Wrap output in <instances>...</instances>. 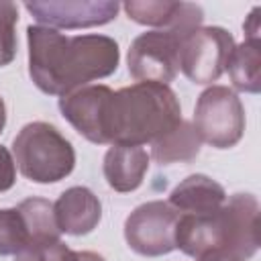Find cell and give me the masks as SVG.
Masks as SVG:
<instances>
[{"instance_id": "cell-21", "label": "cell", "mask_w": 261, "mask_h": 261, "mask_svg": "<svg viewBox=\"0 0 261 261\" xmlns=\"http://www.w3.org/2000/svg\"><path fill=\"white\" fill-rule=\"evenodd\" d=\"M16 179V167L10 151L0 145V192H6L14 186Z\"/></svg>"}, {"instance_id": "cell-6", "label": "cell", "mask_w": 261, "mask_h": 261, "mask_svg": "<svg viewBox=\"0 0 261 261\" xmlns=\"http://www.w3.org/2000/svg\"><path fill=\"white\" fill-rule=\"evenodd\" d=\"M234 39L220 27H198L181 39L177 67L194 84H212L226 69Z\"/></svg>"}, {"instance_id": "cell-8", "label": "cell", "mask_w": 261, "mask_h": 261, "mask_svg": "<svg viewBox=\"0 0 261 261\" xmlns=\"http://www.w3.org/2000/svg\"><path fill=\"white\" fill-rule=\"evenodd\" d=\"M179 212L165 202H147L135 208L124 222L128 247L145 257L167 255L175 249V224Z\"/></svg>"}, {"instance_id": "cell-19", "label": "cell", "mask_w": 261, "mask_h": 261, "mask_svg": "<svg viewBox=\"0 0 261 261\" xmlns=\"http://www.w3.org/2000/svg\"><path fill=\"white\" fill-rule=\"evenodd\" d=\"M18 10L16 4L0 0V67L8 65L16 53V27Z\"/></svg>"}, {"instance_id": "cell-13", "label": "cell", "mask_w": 261, "mask_h": 261, "mask_svg": "<svg viewBox=\"0 0 261 261\" xmlns=\"http://www.w3.org/2000/svg\"><path fill=\"white\" fill-rule=\"evenodd\" d=\"M149 155L143 147L112 145L104 155V177L116 192H133L143 184Z\"/></svg>"}, {"instance_id": "cell-11", "label": "cell", "mask_w": 261, "mask_h": 261, "mask_svg": "<svg viewBox=\"0 0 261 261\" xmlns=\"http://www.w3.org/2000/svg\"><path fill=\"white\" fill-rule=\"evenodd\" d=\"M124 10L130 20L147 27H157V31H175L181 35L192 33L202 22V8L192 2H167V0H147V2H124Z\"/></svg>"}, {"instance_id": "cell-24", "label": "cell", "mask_w": 261, "mask_h": 261, "mask_svg": "<svg viewBox=\"0 0 261 261\" xmlns=\"http://www.w3.org/2000/svg\"><path fill=\"white\" fill-rule=\"evenodd\" d=\"M198 261H245V259L234 257V255H228V253H208V255L200 257Z\"/></svg>"}, {"instance_id": "cell-3", "label": "cell", "mask_w": 261, "mask_h": 261, "mask_svg": "<svg viewBox=\"0 0 261 261\" xmlns=\"http://www.w3.org/2000/svg\"><path fill=\"white\" fill-rule=\"evenodd\" d=\"M175 247L196 259L208 253H228L249 259L259 247L257 198L251 194H234L214 212L179 214Z\"/></svg>"}, {"instance_id": "cell-1", "label": "cell", "mask_w": 261, "mask_h": 261, "mask_svg": "<svg viewBox=\"0 0 261 261\" xmlns=\"http://www.w3.org/2000/svg\"><path fill=\"white\" fill-rule=\"evenodd\" d=\"M29 73L35 86L51 96H65L84 84L116 71L120 51L106 35H75L49 27H29Z\"/></svg>"}, {"instance_id": "cell-20", "label": "cell", "mask_w": 261, "mask_h": 261, "mask_svg": "<svg viewBox=\"0 0 261 261\" xmlns=\"http://www.w3.org/2000/svg\"><path fill=\"white\" fill-rule=\"evenodd\" d=\"M67 251H69L67 245H63L61 241H55V243H47L41 247H31L18 253L14 261H63Z\"/></svg>"}, {"instance_id": "cell-15", "label": "cell", "mask_w": 261, "mask_h": 261, "mask_svg": "<svg viewBox=\"0 0 261 261\" xmlns=\"http://www.w3.org/2000/svg\"><path fill=\"white\" fill-rule=\"evenodd\" d=\"M228 75L237 90L257 94L261 88V49L259 39H245L243 45H234L228 61Z\"/></svg>"}, {"instance_id": "cell-16", "label": "cell", "mask_w": 261, "mask_h": 261, "mask_svg": "<svg viewBox=\"0 0 261 261\" xmlns=\"http://www.w3.org/2000/svg\"><path fill=\"white\" fill-rule=\"evenodd\" d=\"M200 137L194 130V126L190 122H179L171 133H167L165 137L157 139L155 143H151V157L165 165V163H175V161H192L198 153H200Z\"/></svg>"}, {"instance_id": "cell-4", "label": "cell", "mask_w": 261, "mask_h": 261, "mask_svg": "<svg viewBox=\"0 0 261 261\" xmlns=\"http://www.w3.org/2000/svg\"><path fill=\"white\" fill-rule=\"evenodd\" d=\"M12 155L20 173L37 184L59 181L75 165L71 143L47 122L24 124L12 141Z\"/></svg>"}, {"instance_id": "cell-25", "label": "cell", "mask_w": 261, "mask_h": 261, "mask_svg": "<svg viewBox=\"0 0 261 261\" xmlns=\"http://www.w3.org/2000/svg\"><path fill=\"white\" fill-rule=\"evenodd\" d=\"M4 122H6V108H4V102H2V98H0V133H2V128H4Z\"/></svg>"}, {"instance_id": "cell-5", "label": "cell", "mask_w": 261, "mask_h": 261, "mask_svg": "<svg viewBox=\"0 0 261 261\" xmlns=\"http://www.w3.org/2000/svg\"><path fill=\"white\" fill-rule=\"evenodd\" d=\"M194 130L200 141L216 149L237 145L245 130V110L239 96L226 86L204 90L194 110Z\"/></svg>"}, {"instance_id": "cell-2", "label": "cell", "mask_w": 261, "mask_h": 261, "mask_svg": "<svg viewBox=\"0 0 261 261\" xmlns=\"http://www.w3.org/2000/svg\"><path fill=\"white\" fill-rule=\"evenodd\" d=\"M179 122L181 108L169 86L137 82L110 94L102 133L106 145L141 147L165 137Z\"/></svg>"}, {"instance_id": "cell-14", "label": "cell", "mask_w": 261, "mask_h": 261, "mask_svg": "<svg viewBox=\"0 0 261 261\" xmlns=\"http://www.w3.org/2000/svg\"><path fill=\"white\" fill-rule=\"evenodd\" d=\"M224 202V188L202 173L186 177L169 196V206L179 214H208L218 210Z\"/></svg>"}, {"instance_id": "cell-7", "label": "cell", "mask_w": 261, "mask_h": 261, "mask_svg": "<svg viewBox=\"0 0 261 261\" xmlns=\"http://www.w3.org/2000/svg\"><path fill=\"white\" fill-rule=\"evenodd\" d=\"M184 37L186 35L175 31H149L139 35L128 49V73L137 82L167 86L179 69L177 55Z\"/></svg>"}, {"instance_id": "cell-17", "label": "cell", "mask_w": 261, "mask_h": 261, "mask_svg": "<svg viewBox=\"0 0 261 261\" xmlns=\"http://www.w3.org/2000/svg\"><path fill=\"white\" fill-rule=\"evenodd\" d=\"M24 220L27 226L31 230V239H33V247H41L47 243H55L59 241V226L55 222V212H53V204L45 198H27L16 206Z\"/></svg>"}, {"instance_id": "cell-9", "label": "cell", "mask_w": 261, "mask_h": 261, "mask_svg": "<svg viewBox=\"0 0 261 261\" xmlns=\"http://www.w3.org/2000/svg\"><path fill=\"white\" fill-rule=\"evenodd\" d=\"M24 8L35 16V20L47 24L49 29H82L106 24L116 18L118 2L108 0H75V2H24Z\"/></svg>"}, {"instance_id": "cell-18", "label": "cell", "mask_w": 261, "mask_h": 261, "mask_svg": "<svg viewBox=\"0 0 261 261\" xmlns=\"http://www.w3.org/2000/svg\"><path fill=\"white\" fill-rule=\"evenodd\" d=\"M33 247L31 230L18 208L0 210V255H18Z\"/></svg>"}, {"instance_id": "cell-10", "label": "cell", "mask_w": 261, "mask_h": 261, "mask_svg": "<svg viewBox=\"0 0 261 261\" xmlns=\"http://www.w3.org/2000/svg\"><path fill=\"white\" fill-rule=\"evenodd\" d=\"M110 94L112 90L108 86L77 88L59 98V110L71 122V126L88 141L106 145L102 133V116Z\"/></svg>"}, {"instance_id": "cell-22", "label": "cell", "mask_w": 261, "mask_h": 261, "mask_svg": "<svg viewBox=\"0 0 261 261\" xmlns=\"http://www.w3.org/2000/svg\"><path fill=\"white\" fill-rule=\"evenodd\" d=\"M259 12H261L259 6L253 8L251 14L247 16V22L243 24V29L247 33V39H259Z\"/></svg>"}, {"instance_id": "cell-23", "label": "cell", "mask_w": 261, "mask_h": 261, "mask_svg": "<svg viewBox=\"0 0 261 261\" xmlns=\"http://www.w3.org/2000/svg\"><path fill=\"white\" fill-rule=\"evenodd\" d=\"M63 261H104L102 255L98 253H92V251H67Z\"/></svg>"}, {"instance_id": "cell-12", "label": "cell", "mask_w": 261, "mask_h": 261, "mask_svg": "<svg viewBox=\"0 0 261 261\" xmlns=\"http://www.w3.org/2000/svg\"><path fill=\"white\" fill-rule=\"evenodd\" d=\"M53 212L59 230L73 237L92 232L102 218L100 200L94 196L92 190L82 186L65 190L53 204Z\"/></svg>"}]
</instances>
